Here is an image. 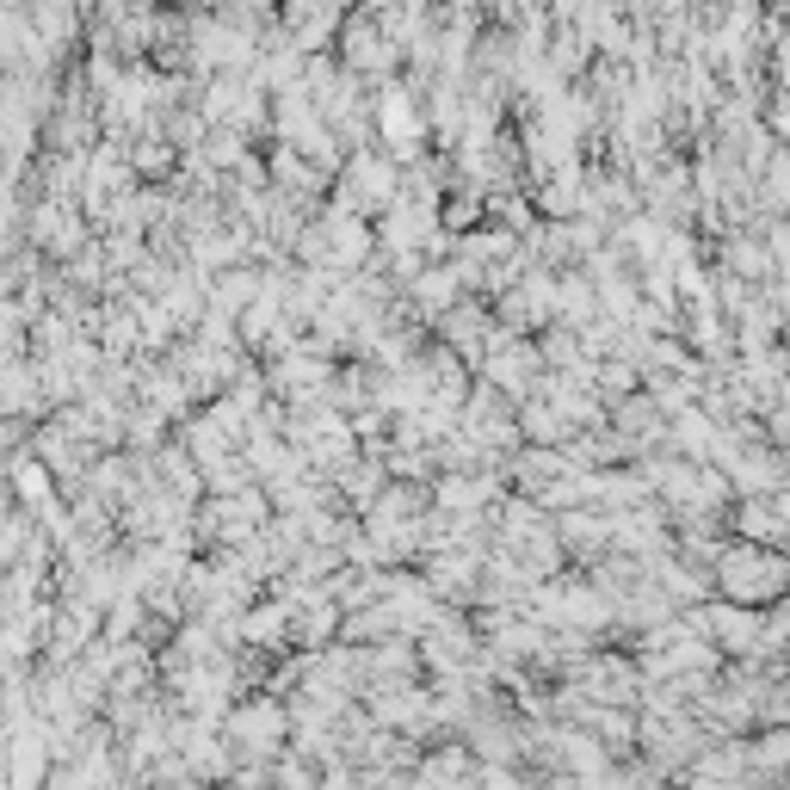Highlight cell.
<instances>
[{"label": "cell", "mask_w": 790, "mask_h": 790, "mask_svg": "<svg viewBox=\"0 0 790 790\" xmlns=\"http://www.w3.org/2000/svg\"><path fill=\"white\" fill-rule=\"evenodd\" d=\"M488 790H519V784H513L507 772H488Z\"/></svg>", "instance_id": "6da1fadb"}]
</instances>
